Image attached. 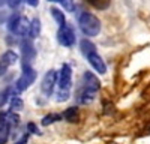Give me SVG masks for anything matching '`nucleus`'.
I'll use <instances>...</instances> for the list:
<instances>
[{
    "label": "nucleus",
    "instance_id": "f03ea898",
    "mask_svg": "<svg viewBox=\"0 0 150 144\" xmlns=\"http://www.w3.org/2000/svg\"><path fill=\"white\" fill-rule=\"evenodd\" d=\"M78 24L86 36H96L101 32V21L90 12H83L78 18Z\"/></svg>",
    "mask_w": 150,
    "mask_h": 144
},
{
    "label": "nucleus",
    "instance_id": "4be33fe9",
    "mask_svg": "<svg viewBox=\"0 0 150 144\" xmlns=\"http://www.w3.org/2000/svg\"><path fill=\"white\" fill-rule=\"evenodd\" d=\"M9 95H11V89H6L5 92L0 93V107H3V105L8 102V99H9Z\"/></svg>",
    "mask_w": 150,
    "mask_h": 144
},
{
    "label": "nucleus",
    "instance_id": "9b49d317",
    "mask_svg": "<svg viewBox=\"0 0 150 144\" xmlns=\"http://www.w3.org/2000/svg\"><path fill=\"white\" fill-rule=\"evenodd\" d=\"M9 131H11V126L8 125L6 119H5V114H0V144H5L9 138Z\"/></svg>",
    "mask_w": 150,
    "mask_h": 144
},
{
    "label": "nucleus",
    "instance_id": "dca6fc26",
    "mask_svg": "<svg viewBox=\"0 0 150 144\" xmlns=\"http://www.w3.org/2000/svg\"><path fill=\"white\" fill-rule=\"evenodd\" d=\"M51 15H53V18L56 20V23L59 24L60 27H63V26H65V15H63V12H62L60 9H57V8H51Z\"/></svg>",
    "mask_w": 150,
    "mask_h": 144
},
{
    "label": "nucleus",
    "instance_id": "0eeeda50",
    "mask_svg": "<svg viewBox=\"0 0 150 144\" xmlns=\"http://www.w3.org/2000/svg\"><path fill=\"white\" fill-rule=\"evenodd\" d=\"M21 53H23V69L30 68V62L35 57V48H33L30 41L24 39L21 42Z\"/></svg>",
    "mask_w": 150,
    "mask_h": 144
},
{
    "label": "nucleus",
    "instance_id": "6e6552de",
    "mask_svg": "<svg viewBox=\"0 0 150 144\" xmlns=\"http://www.w3.org/2000/svg\"><path fill=\"white\" fill-rule=\"evenodd\" d=\"M18 62V54L15 51H6L2 57H0V75H3L5 72L8 71L9 66L15 65Z\"/></svg>",
    "mask_w": 150,
    "mask_h": 144
},
{
    "label": "nucleus",
    "instance_id": "a878e982",
    "mask_svg": "<svg viewBox=\"0 0 150 144\" xmlns=\"http://www.w3.org/2000/svg\"><path fill=\"white\" fill-rule=\"evenodd\" d=\"M8 3V0H0V6H3V5H6Z\"/></svg>",
    "mask_w": 150,
    "mask_h": 144
},
{
    "label": "nucleus",
    "instance_id": "a211bd4d",
    "mask_svg": "<svg viewBox=\"0 0 150 144\" xmlns=\"http://www.w3.org/2000/svg\"><path fill=\"white\" fill-rule=\"evenodd\" d=\"M23 101L18 98V96H12L11 98V111H21L23 110Z\"/></svg>",
    "mask_w": 150,
    "mask_h": 144
},
{
    "label": "nucleus",
    "instance_id": "423d86ee",
    "mask_svg": "<svg viewBox=\"0 0 150 144\" xmlns=\"http://www.w3.org/2000/svg\"><path fill=\"white\" fill-rule=\"evenodd\" d=\"M57 39H59V44L63 45V47H72L75 44V33L71 27H60L59 33H57Z\"/></svg>",
    "mask_w": 150,
    "mask_h": 144
},
{
    "label": "nucleus",
    "instance_id": "4468645a",
    "mask_svg": "<svg viewBox=\"0 0 150 144\" xmlns=\"http://www.w3.org/2000/svg\"><path fill=\"white\" fill-rule=\"evenodd\" d=\"M63 117L65 120H68V122H77L78 120V110L75 107H71V108H68V110L63 113Z\"/></svg>",
    "mask_w": 150,
    "mask_h": 144
},
{
    "label": "nucleus",
    "instance_id": "f8f14e48",
    "mask_svg": "<svg viewBox=\"0 0 150 144\" xmlns=\"http://www.w3.org/2000/svg\"><path fill=\"white\" fill-rule=\"evenodd\" d=\"M95 96H96V92L87 90V89H84V87H83V89H81V92H80V96H78L80 104H84V105H87V104L93 102Z\"/></svg>",
    "mask_w": 150,
    "mask_h": 144
},
{
    "label": "nucleus",
    "instance_id": "aec40b11",
    "mask_svg": "<svg viewBox=\"0 0 150 144\" xmlns=\"http://www.w3.org/2000/svg\"><path fill=\"white\" fill-rule=\"evenodd\" d=\"M60 119H62V116H59V114H48V116H45L42 119V125L44 126H48V125L57 122V120H60Z\"/></svg>",
    "mask_w": 150,
    "mask_h": 144
},
{
    "label": "nucleus",
    "instance_id": "2eb2a0df",
    "mask_svg": "<svg viewBox=\"0 0 150 144\" xmlns=\"http://www.w3.org/2000/svg\"><path fill=\"white\" fill-rule=\"evenodd\" d=\"M81 51H83V54L87 57V56H89V54H92V53H95L96 51V47L89 41V39H84L83 42H81Z\"/></svg>",
    "mask_w": 150,
    "mask_h": 144
},
{
    "label": "nucleus",
    "instance_id": "ddd939ff",
    "mask_svg": "<svg viewBox=\"0 0 150 144\" xmlns=\"http://www.w3.org/2000/svg\"><path fill=\"white\" fill-rule=\"evenodd\" d=\"M39 33H41V21L38 20V18H35L29 24V36H30L32 39H35V38L39 36Z\"/></svg>",
    "mask_w": 150,
    "mask_h": 144
},
{
    "label": "nucleus",
    "instance_id": "6ab92c4d",
    "mask_svg": "<svg viewBox=\"0 0 150 144\" xmlns=\"http://www.w3.org/2000/svg\"><path fill=\"white\" fill-rule=\"evenodd\" d=\"M5 119H6V122H8V125H9L11 128H12V126H17L18 122H20V117H18L14 111L6 113V114H5Z\"/></svg>",
    "mask_w": 150,
    "mask_h": 144
},
{
    "label": "nucleus",
    "instance_id": "1a4fd4ad",
    "mask_svg": "<svg viewBox=\"0 0 150 144\" xmlns=\"http://www.w3.org/2000/svg\"><path fill=\"white\" fill-rule=\"evenodd\" d=\"M83 87L98 93L99 87H101V83H99L98 77L93 75L92 72H84V75H83Z\"/></svg>",
    "mask_w": 150,
    "mask_h": 144
},
{
    "label": "nucleus",
    "instance_id": "20e7f679",
    "mask_svg": "<svg viewBox=\"0 0 150 144\" xmlns=\"http://www.w3.org/2000/svg\"><path fill=\"white\" fill-rule=\"evenodd\" d=\"M35 80H36V71H33L32 68H26L23 71V75L18 78L15 87H17L18 92H23V90L29 89L32 84L35 83Z\"/></svg>",
    "mask_w": 150,
    "mask_h": 144
},
{
    "label": "nucleus",
    "instance_id": "bb28decb",
    "mask_svg": "<svg viewBox=\"0 0 150 144\" xmlns=\"http://www.w3.org/2000/svg\"><path fill=\"white\" fill-rule=\"evenodd\" d=\"M50 2H53V3H60V0H50Z\"/></svg>",
    "mask_w": 150,
    "mask_h": 144
},
{
    "label": "nucleus",
    "instance_id": "b1692460",
    "mask_svg": "<svg viewBox=\"0 0 150 144\" xmlns=\"http://www.w3.org/2000/svg\"><path fill=\"white\" fill-rule=\"evenodd\" d=\"M29 6H32V8H36L38 5H39V0H24Z\"/></svg>",
    "mask_w": 150,
    "mask_h": 144
},
{
    "label": "nucleus",
    "instance_id": "39448f33",
    "mask_svg": "<svg viewBox=\"0 0 150 144\" xmlns=\"http://www.w3.org/2000/svg\"><path fill=\"white\" fill-rule=\"evenodd\" d=\"M56 83H57V72H56L54 69L48 71L47 74H45V77H44V80H42V84H41V90H42V93L47 95V96H48V95H51L53 90H54Z\"/></svg>",
    "mask_w": 150,
    "mask_h": 144
},
{
    "label": "nucleus",
    "instance_id": "412c9836",
    "mask_svg": "<svg viewBox=\"0 0 150 144\" xmlns=\"http://www.w3.org/2000/svg\"><path fill=\"white\" fill-rule=\"evenodd\" d=\"M60 3H62V6H63L68 12L75 11V3H74V0H60Z\"/></svg>",
    "mask_w": 150,
    "mask_h": 144
},
{
    "label": "nucleus",
    "instance_id": "9d476101",
    "mask_svg": "<svg viewBox=\"0 0 150 144\" xmlns=\"http://www.w3.org/2000/svg\"><path fill=\"white\" fill-rule=\"evenodd\" d=\"M87 60H89V63L93 66V69L96 72H99V74H105V72H107V66L104 63V60L99 57L96 53L89 54V56H87Z\"/></svg>",
    "mask_w": 150,
    "mask_h": 144
},
{
    "label": "nucleus",
    "instance_id": "f257e3e1",
    "mask_svg": "<svg viewBox=\"0 0 150 144\" xmlns=\"http://www.w3.org/2000/svg\"><path fill=\"white\" fill-rule=\"evenodd\" d=\"M59 81V92H57V101H66L71 93V84H72V71L69 65H63L60 69V74L57 75Z\"/></svg>",
    "mask_w": 150,
    "mask_h": 144
},
{
    "label": "nucleus",
    "instance_id": "7ed1b4c3",
    "mask_svg": "<svg viewBox=\"0 0 150 144\" xmlns=\"http://www.w3.org/2000/svg\"><path fill=\"white\" fill-rule=\"evenodd\" d=\"M29 21L27 18H24L21 15H12L8 21V29L11 33H14L17 36H24L29 33Z\"/></svg>",
    "mask_w": 150,
    "mask_h": 144
},
{
    "label": "nucleus",
    "instance_id": "5701e85b",
    "mask_svg": "<svg viewBox=\"0 0 150 144\" xmlns=\"http://www.w3.org/2000/svg\"><path fill=\"white\" fill-rule=\"evenodd\" d=\"M27 128H29V131H30V132H33V134H39V129L36 128V125H35V123H29V125H27Z\"/></svg>",
    "mask_w": 150,
    "mask_h": 144
},
{
    "label": "nucleus",
    "instance_id": "f3484780",
    "mask_svg": "<svg viewBox=\"0 0 150 144\" xmlns=\"http://www.w3.org/2000/svg\"><path fill=\"white\" fill-rule=\"evenodd\" d=\"M87 3L92 5V6L96 8V9L104 11V9H107V8L111 5V0H87Z\"/></svg>",
    "mask_w": 150,
    "mask_h": 144
},
{
    "label": "nucleus",
    "instance_id": "393cba45",
    "mask_svg": "<svg viewBox=\"0 0 150 144\" xmlns=\"http://www.w3.org/2000/svg\"><path fill=\"white\" fill-rule=\"evenodd\" d=\"M27 141H29V134H26V135H24L21 140H18L15 144H27Z\"/></svg>",
    "mask_w": 150,
    "mask_h": 144
}]
</instances>
